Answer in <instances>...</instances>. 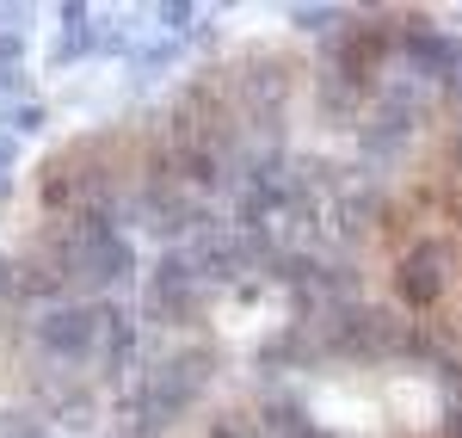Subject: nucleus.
Segmentation results:
<instances>
[{
  "label": "nucleus",
  "instance_id": "obj_1",
  "mask_svg": "<svg viewBox=\"0 0 462 438\" xmlns=\"http://www.w3.org/2000/svg\"><path fill=\"white\" fill-rule=\"evenodd\" d=\"M130 241L111 228L99 210H80V217L62 228L56 241V272L74 278V284H124L130 278Z\"/></svg>",
  "mask_w": 462,
  "mask_h": 438
},
{
  "label": "nucleus",
  "instance_id": "obj_2",
  "mask_svg": "<svg viewBox=\"0 0 462 438\" xmlns=\"http://www.w3.org/2000/svg\"><path fill=\"white\" fill-rule=\"evenodd\" d=\"M37 346L56 352V359H87L99 346V309L87 303H56L43 322H37Z\"/></svg>",
  "mask_w": 462,
  "mask_h": 438
},
{
  "label": "nucleus",
  "instance_id": "obj_3",
  "mask_svg": "<svg viewBox=\"0 0 462 438\" xmlns=\"http://www.w3.org/2000/svg\"><path fill=\"white\" fill-rule=\"evenodd\" d=\"M198 266L191 254H167L161 259V272H154V284H148V309L161 315V322H191V309H198Z\"/></svg>",
  "mask_w": 462,
  "mask_h": 438
},
{
  "label": "nucleus",
  "instance_id": "obj_4",
  "mask_svg": "<svg viewBox=\"0 0 462 438\" xmlns=\"http://www.w3.org/2000/svg\"><path fill=\"white\" fill-rule=\"evenodd\" d=\"M191 377H204V370L191 365V359H173V365H161V370H154V383L143 389V420H148V426L173 420L179 407L198 396V383H191Z\"/></svg>",
  "mask_w": 462,
  "mask_h": 438
},
{
  "label": "nucleus",
  "instance_id": "obj_5",
  "mask_svg": "<svg viewBox=\"0 0 462 438\" xmlns=\"http://www.w3.org/2000/svg\"><path fill=\"white\" fill-rule=\"evenodd\" d=\"M438 284H444V247L438 241H420L413 254L401 259V296L413 309H426V303H438Z\"/></svg>",
  "mask_w": 462,
  "mask_h": 438
}]
</instances>
